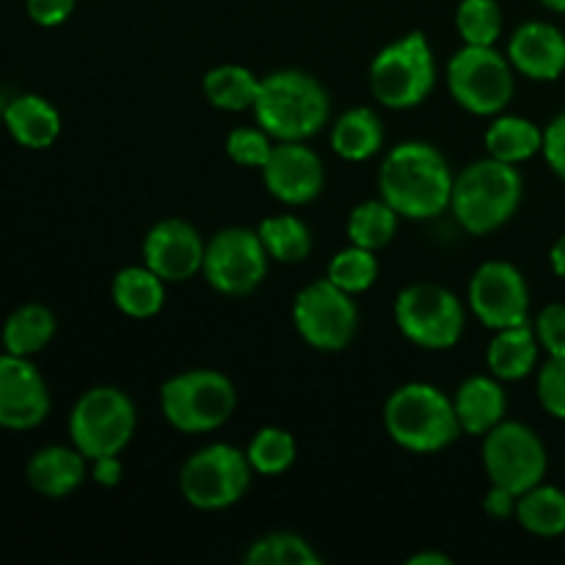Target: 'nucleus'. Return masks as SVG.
I'll use <instances>...</instances> for the list:
<instances>
[{"label": "nucleus", "mask_w": 565, "mask_h": 565, "mask_svg": "<svg viewBox=\"0 0 565 565\" xmlns=\"http://www.w3.org/2000/svg\"><path fill=\"white\" fill-rule=\"evenodd\" d=\"M136 403L119 386H92L70 414V439L88 461L119 456L136 434Z\"/></svg>", "instance_id": "0eeeda50"}, {"label": "nucleus", "mask_w": 565, "mask_h": 565, "mask_svg": "<svg viewBox=\"0 0 565 565\" xmlns=\"http://www.w3.org/2000/svg\"><path fill=\"white\" fill-rule=\"evenodd\" d=\"M434 86L436 58L423 31L386 44L370 64V92L384 108H417L430 97Z\"/></svg>", "instance_id": "423d86ee"}, {"label": "nucleus", "mask_w": 565, "mask_h": 565, "mask_svg": "<svg viewBox=\"0 0 565 565\" xmlns=\"http://www.w3.org/2000/svg\"><path fill=\"white\" fill-rule=\"evenodd\" d=\"M3 125L11 138L25 149H47L61 136V114L39 94H20L9 99Z\"/></svg>", "instance_id": "412c9836"}, {"label": "nucleus", "mask_w": 565, "mask_h": 565, "mask_svg": "<svg viewBox=\"0 0 565 565\" xmlns=\"http://www.w3.org/2000/svg\"><path fill=\"white\" fill-rule=\"evenodd\" d=\"M246 456L254 472L265 475V478H274V475L287 472L296 463L298 445L290 430L268 425V428H259L252 436V441L246 447Z\"/></svg>", "instance_id": "7c9ffc66"}, {"label": "nucleus", "mask_w": 565, "mask_h": 565, "mask_svg": "<svg viewBox=\"0 0 565 565\" xmlns=\"http://www.w3.org/2000/svg\"><path fill=\"white\" fill-rule=\"evenodd\" d=\"M447 88L469 114L500 116L516 92L513 64L497 47L463 44L447 64Z\"/></svg>", "instance_id": "9d476101"}, {"label": "nucleus", "mask_w": 565, "mask_h": 565, "mask_svg": "<svg viewBox=\"0 0 565 565\" xmlns=\"http://www.w3.org/2000/svg\"><path fill=\"white\" fill-rule=\"evenodd\" d=\"M246 565H320V555L296 533H270L254 541L243 555Z\"/></svg>", "instance_id": "2f4dec72"}, {"label": "nucleus", "mask_w": 565, "mask_h": 565, "mask_svg": "<svg viewBox=\"0 0 565 565\" xmlns=\"http://www.w3.org/2000/svg\"><path fill=\"white\" fill-rule=\"evenodd\" d=\"M458 423L467 436H486L505 419L508 395L497 375H469L452 395Z\"/></svg>", "instance_id": "aec40b11"}, {"label": "nucleus", "mask_w": 565, "mask_h": 565, "mask_svg": "<svg viewBox=\"0 0 565 565\" xmlns=\"http://www.w3.org/2000/svg\"><path fill=\"white\" fill-rule=\"evenodd\" d=\"M3 114H6V99L3 94H0V125H3Z\"/></svg>", "instance_id": "a18cd8bd"}, {"label": "nucleus", "mask_w": 565, "mask_h": 565, "mask_svg": "<svg viewBox=\"0 0 565 565\" xmlns=\"http://www.w3.org/2000/svg\"><path fill=\"white\" fill-rule=\"evenodd\" d=\"M452 174L445 154L425 141H403L392 149L379 169L381 199L401 218L428 221L450 210Z\"/></svg>", "instance_id": "f257e3e1"}, {"label": "nucleus", "mask_w": 565, "mask_h": 565, "mask_svg": "<svg viewBox=\"0 0 565 565\" xmlns=\"http://www.w3.org/2000/svg\"><path fill=\"white\" fill-rule=\"evenodd\" d=\"M408 565H452V557L441 555V552H417L408 557Z\"/></svg>", "instance_id": "37998d69"}, {"label": "nucleus", "mask_w": 565, "mask_h": 565, "mask_svg": "<svg viewBox=\"0 0 565 565\" xmlns=\"http://www.w3.org/2000/svg\"><path fill=\"white\" fill-rule=\"evenodd\" d=\"M384 428L397 447L417 456L447 450L463 434L452 397L425 381L392 392L384 406Z\"/></svg>", "instance_id": "20e7f679"}, {"label": "nucleus", "mask_w": 565, "mask_h": 565, "mask_svg": "<svg viewBox=\"0 0 565 565\" xmlns=\"http://www.w3.org/2000/svg\"><path fill=\"white\" fill-rule=\"evenodd\" d=\"M469 307L491 331L530 323V287L516 265L489 259L469 279Z\"/></svg>", "instance_id": "4468645a"}, {"label": "nucleus", "mask_w": 565, "mask_h": 565, "mask_svg": "<svg viewBox=\"0 0 565 565\" xmlns=\"http://www.w3.org/2000/svg\"><path fill=\"white\" fill-rule=\"evenodd\" d=\"M397 221H401V215L384 199H367V202L356 204L348 215V241L353 246L381 252L395 241Z\"/></svg>", "instance_id": "c756f323"}, {"label": "nucleus", "mask_w": 565, "mask_h": 565, "mask_svg": "<svg viewBox=\"0 0 565 565\" xmlns=\"http://www.w3.org/2000/svg\"><path fill=\"white\" fill-rule=\"evenodd\" d=\"M524 180L513 163L483 158L469 163L452 185L450 210L463 232L486 237L502 230L522 207Z\"/></svg>", "instance_id": "7ed1b4c3"}, {"label": "nucleus", "mask_w": 565, "mask_h": 565, "mask_svg": "<svg viewBox=\"0 0 565 565\" xmlns=\"http://www.w3.org/2000/svg\"><path fill=\"white\" fill-rule=\"evenodd\" d=\"M384 147V125L373 108H351L331 127V149L348 163H364Z\"/></svg>", "instance_id": "b1692460"}, {"label": "nucleus", "mask_w": 565, "mask_h": 565, "mask_svg": "<svg viewBox=\"0 0 565 565\" xmlns=\"http://www.w3.org/2000/svg\"><path fill=\"white\" fill-rule=\"evenodd\" d=\"M395 323L412 345L423 351H450L467 329V312L458 296L434 281L403 287L395 301Z\"/></svg>", "instance_id": "6e6552de"}, {"label": "nucleus", "mask_w": 565, "mask_h": 565, "mask_svg": "<svg viewBox=\"0 0 565 565\" xmlns=\"http://www.w3.org/2000/svg\"><path fill=\"white\" fill-rule=\"evenodd\" d=\"M508 61L530 81H557L565 72V33L544 20L524 22L508 42Z\"/></svg>", "instance_id": "a211bd4d"}, {"label": "nucleus", "mask_w": 565, "mask_h": 565, "mask_svg": "<svg viewBox=\"0 0 565 565\" xmlns=\"http://www.w3.org/2000/svg\"><path fill=\"white\" fill-rule=\"evenodd\" d=\"M88 458L77 450L75 445H50L42 447L31 456L25 467L28 486L36 494L50 497V500H64L72 491H77L86 480Z\"/></svg>", "instance_id": "6ab92c4d"}, {"label": "nucleus", "mask_w": 565, "mask_h": 565, "mask_svg": "<svg viewBox=\"0 0 565 565\" xmlns=\"http://www.w3.org/2000/svg\"><path fill=\"white\" fill-rule=\"evenodd\" d=\"M292 323L309 348L323 353L345 351L359 329V307L351 292L329 279L301 287L292 301Z\"/></svg>", "instance_id": "f8f14e48"}, {"label": "nucleus", "mask_w": 565, "mask_h": 565, "mask_svg": "<svg viewBox=\"0 0 565 565\" xmlns=\"http://www.w3.org/2000/svg\"><path fill=\"white\" fill-rule=\"evenodd\" d=\"M541 154L546 158L550 169L555 171L557 180L565 182V110L544 127V149H541Z\"/></svg>", "instance_id": "4c0bfd02"}, {"label": "nucleus", "mask_w": 565, "mask_h": 565, "mask_svg": "<svg viewBox=\"0 0 565 565\" xmlns=\"http://www.w3.org/2000/svg\"><path fill=\"white\" fill-rule=\"evenodd\" d=\"M110 298L127 318H154L166 303V281L147 265H130V268H121L110 281Z\"/></svg>", "instance_id": "5701e85b"}, {"label": "nucleus", "mask_w": 565, "mask_h": 565, "mask_svg": "<svg viewBox=\"0 0 565 565\" xmlns=\"http://www.w3.org/2000/svg\"><path fill=\"white\" fill-rule=\"evenodd\" d=\"M204 252L207 243L202 241L199 230L182 218L158 221L143 237V265L152 268L166 285H182L202 274Z\"/></svg>", "instance_id": "f3484780"}, {"label": "nucleus", "mask_w": 565, "mask_h": 565, "mask_svg": "<svg viewBox=\"0 0 565 565\" xmlns=\"http://www.w3.org/2000/svg\"><path fill=\"white\" fill-rule=\"evenodd\" d=\"M226 154L232 163L248 166V169H263L268 163L270 152H274V138L263 130V127H235L226 136Z\"/></svg>", "instance_id": "f704fd0d"}, {"label": "nucleus", "mask_w": 565, "mask_h": 565, "mask_svg": "<svg viewBox=\"0 0 565 565\" xmlns=\"http://www.w3.org/2000/svg\"><path fill=\"white\" fill-rule=\"evenodd\" d=\"M541 3H544L546 9L557 11V14H565V0H541Z\"/></svg>", "instance_id": "c03bdc74"}, {"label": "nucleus", "mask_w": 565, "mask_h": 565, "mask_svg": "<svg viewBox=\"0 0 565 565\" xmlns=\"http://www.w3.org/2000/svg\"><path fill=\"white\" fill-rule=\"evenodd\" d=\"M268 252L257 230L226 226L207 241L202 274L221 296H248L268 276Z\"/></svg>", "instance_id": "ddd939ff"}, {"label": "nucleus", "mask_w": 565, "mask_h": 565, "mask_svg": "<svg viewBox=\"0 0 565 565\" xmlns=\"http://www.w3.org/2000/svg\"><path fill=\"white\" fill-rule=\"evenodd\" d=\"M326 279L340 287V290L351 292V296H362L379 281V257L370 248L351 243V246L331 257Z\"/></svg>", "instance_id": "473e14b6"}, {"label": "nucleus", "mask_w": 565, "mask_h": 565, "mask_svg": "<svg viewBox=\"0 0 565 565\" xmlns=\"http://www.w3.org/2000/svg\"><path fill=\"white\" fill-rule=\"evenodd\" d=\"M516 502H519L516 494H511V491L502 489V486L491 483L489 494H486V500H483V511L489 513L491 519L516 516Z\"/></svg>", "instance_id": "ea45409f"}, {"label": "nucleus", "mask_w": 565, "mask_h": 565, "mask_svg": "<svg viewBox=\"0 0 565 565\" xmlns=\"http://www.w3.org/2000/svg\"><path fill=\"white\" fill-rule=\"evenodd\" d=\"M237 408V390L230 375L196 367L177 373L160 386V412L180 434H210L230 423Z\"/></svg>", "instance_id": "39448f33"}, {"label": "nucleus", "mask_w": 565, "mask_h": 565, "mask_svg": "<svg viewBox=\"0 0 565 565\" xmlns=\"http://www.w3.org/2000/svg\"><path fill=\"white\" fill-rule=\"evenodd\" d=\"M252 475L246 450L218 441L196 450L182 463L180 491L196 511H226L246 497Z\"/></svg>", "instance_id": "1a4fd4ad"}, {"label": "nucleus", "mask_w": 565, "mask_h": 565, "mask_svg": "<svg viewBox=\"0 0 565 565\" xmlns=\"http://www.w3.org/2000/svg\"><path fill=\"white\" fill-rule=\"evenodd\" d=\"M50 414L47 381L28 356L0 353V428L31 430Z\"/></svg>", "instance_id": "dca6fc26"}, {"label": "nucleus", "mask_w": 565, "mask_h": 565, "mask_svg": "<svg viewBox=\"0 0 565 565\" xmlns=\"http://www.w3.org/2000/svg\"><path fill=\"white\" fill-rule=\"evenodd\" d=\"M55 337V315L44 303H22L6 318L0 340H3L6 353L14 356H28L44 351Z\"/></svg>", "instance_id": "a878e982"}, {"label": "nucleus", "mask_w": 565, "mask_h": 565, "mask_svg": "<svg viewBox=\"0 0 565 565\" xmlns=\"http://www.w3.org/2000/svg\"><path fill=\"white\" fill-rule=\"evenodd\" d=\"M550 265H552V270H555V276L565 279V235H561L555 243H552Z\"/></svg>", "instance_id": "79ce46f5"}, {"label": "nucleus", "mask_w": 565, "mask_h": 565, "mask_svg": "<svg viewBox=\"0 0 565 565\" xmlns=\"http://www.w3.org/2000/svg\"><path fill=\"white\" fill-rule=\"evenodd\" d=\"M252 110L274 141H309L329 125L331 97L309 72L279 70L259 81Z\"/></svg>", "instance_id": "f03ea898"}, {"label": "nucleus", "mask_w": 565, "mask_h": 565, "mask_svg": "<svg viewBox=\"0 0 565 565\" xmlns=\"http://www.w3.org/2000/svg\"><path fill=\"white\" fill-rule=\"evenodd\" d=\"M550 456L530 425L516 419H502L497 428L483 436V469L494 486H502L511 494L522 497L524 491L544 483Z\"/></svg>", "instance_id": "9b49d317"}, {"label": "nucleus", "mask_w": 565, "mask_h": 565, "mask_svg": "<svg viewBox=\"0 0 565 565\" xmlns=\"http://www.w3.org/2000/svg\"><path fill=\"white\" fill-rule=\"evenodd\" d=\"M539 403L550 417L565 419V353L550 356L539 370Z\"/></svg>", "instance_id": "c9c22d12"}, {"label": "nucleus", "mask_w": 565, "mask_h": 565, "mask_svg": "<svg viewBox=\"0 0 565 565\" xmlns=\"http://www.w3.org/2000/svg\"><path fill=\"white\" fill-rule=\"evenodd\" d=\"M483 143L489 158L519 166L544 149V130L524 116L500 114L486 130Z\"/></svg>", "instance_id": "393cba45"}, {"label": "nucleus", "mask_w": 565, "mask_h": 565, "mask_svg": "<svg viewBox=\"0 0 565 565\" xmlns=\"http://www.w3.org/2000/svg\"><path fill=\"white\" fill-rule=\"evenodd\" d=\"M257 232L268 257L276 259V263H303L309 252H312V232H309V226L298 215H270V218H265L257 226Z\"/></svg>", "instance_id": "c85d7f7f"}, {"label": "nucleus", "mask_w": 565, "mask_h": 565, "mask_svg": "<svg viewBox=\"0 0 565 565\" xmlns=\"http://www.w3.org/2000/svg\"><path fill=\"white\" fill-rule=\"evenodd\" d=\"M202 88L213 108L241 114V110H252L257 103L259 77L248 66L221 64L204 75Z\"/></svg>", "instance_id": "bb28decb"}, {"label": "nucleus", "mask_w": 565, "mask_h": 565, "mask_svg": "<svg viewBox=\"0 0 565 565\" xmlns=\"http://www.w3.org/2000/svg\"><path fill=\"white\" fill-rule=\"evenodd\" d=\"M28 17L42 28H55L66 22L75 11V0H28Z\"/></svg>", "instance_id": "58836bf2"}, {"label": "nucleus", "mask_w": 565, "mask_h": 565, "mask_svg": "<svg viewBox=\"0 0 565 565\" xmlns=\"http://www.w3.org/2000/svg\"><path fill=\"white\" fill-rule=\"evenodd\" d=\"M516 522L539 539H557L565 533V491L539 483L516 502Z\"/></svg>", "instance_id": "cd10ccee"}, {"label": "nucleus", "mask_w": 565, "mask_h": 565, "mask_svg": "<svg viewBox=\"0 0 565 565\" xmlns=\"http://www.w3.org/2000/svg\"><path fill=\"white\" fill-rule=\"evenodd\" d=\"M539 337L530 323L511 326V329L494 331V340L489 342L486 351V364L491 375L500 381H522L539 364Z\"/></svg>", "instance_id": "4be33fe9"}, {"label": "nucleus", "mask_w": 565, "mask_h": 565, "mask_svg": "<svg viewBox=\"0 0 565 565\" xmlns=\"http://www.w3.org/2000/svg\"><path fill=\"white\" fill-rule=\"evenodd\" d=\"M259 171L270 196L287 207L315 202L326 185L323 160L307 141H276L268 163Z\"/></svg>", "instance_id": "2eb2a0df"}, {"label": "nucleus", "mask_w": 565, "mask_h": 565, "mask_svg": "<svg viewBox=\"0 0 565 565\" xmlns=\"http://www.w3.org/2000/svg\"><path fill=\"white\" fill-rule=\"evenodd\" d=\"M539 345L544 348L550 356H561L565 353V303H550L539 312L533 323Z\"/></svg>", "instance_id": "e433bc0d"}, {"label": "nucleus", "mask_w": 565, "mask_h": 565, "mask_svg": "<svg viewBox=\"0 0 565 565\" xmlns=\"http://www.w3.org/2000/svg\"><path fill=\"white\" fill-rule=\"evenodd\" d=\"M456 28L463 44L494 47L502 36V9L497 0H461L456 9Z\"/></svg>", "instance_id": "72a5a7b5"}, {"label": "nucleus", "mask_w": 565, "mask_h": 565, "mask_svg": "<svg viewBox=\"0 0 565 565\" xmlns=\"http://www.w3.org/2000/svg\"><path fill=\"white\" fill-rule=\"evenodd\" d=\"M121 475H125V467H121L119 456H103L92 461V480L103 489H114V486L121 483Z\"/></svg>", "instance_id": "a19ab883"}]
</instances>
